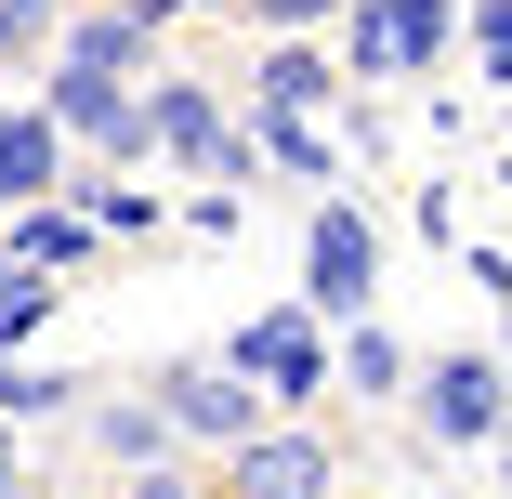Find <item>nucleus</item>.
<instances>
[{
  "label": "nucleus",
  "instance_id": "bb28decb",
  "mask_svg": "<svg viewBox=\"0 0 512 499\" xmlns=\"http://www.w3.org/2000/svg\"><path fill=\"white\" fill-rule=\"evenodd\" d=\"M329 499H342V486H329Z\"/></svg>",
  "mask_w": 512,
  "mask_h": 499
},
{
  "label": "nucleus",
  "instance_id": "f8f14e48",
  "mask_svg": "<svg viewBox=\"0 0 512 499\" xmlns=\"http://www.w3.org/2000/svg\"><path fill=\"white\" fill-rule=\"evenodd\" d=\"M92 447H106V460H119V473H145V460H171V447H184V434H171V421H158V394H119V408H106V421H92Z\"/></svg>",
  "mask_w": 512,
  "mask_h": 499
},
{
  "label": "nucleus",
  "instance_id": "393cba45",
  "mask_svg": "<svg viewBox=\"0 0 512 499\" xmlns=\"http://www.w3.org/2000/svg\"><path fill=\"white\" fill-rule=\"evenodd\" d=\"M499 473H512V434H499Z\"/></svg>",
  "mask_w": 512,
  "mask_h": 499
},
{
  "label": "nucleus",
  "instance_id": "39448f33",
  "mask_svg": "<svg viewBox=\"0 0 512 499\" xmlns=\"http://www.w3.org/2000/svg\"><path fill=\"white\" fill-rule=\"evenodd\" d=\"M407 394H421V434H434V447H499V434H512L499 355H434V368L407 381Z\"/></svg>",
  "mask_w": 512,
  "mask_h": 499
},
{
  "label": "nucleus",
  "instance_id": "4468645a",
  "mask_svg": "<svg viewBox=\"0 0 512 499\" xmlns=\"http://www.w3.org/2000/svg\"><path fill=\"white\" fill-rule=\"evenodd\" d=\"M250 145H263V171H289V184H342V145L302 132V119H250Z\"/></svg>",
  "mask_w": 512,
  "mask_h": 499
},
{
  "label": "nucleus",
  "instance_id": "412c9836",
  "mask_svg": "<svg viewBox=\"0 0 512 499\" xmlns=\"http://www.w3.org/2000/svg\"><path fill=\"white\" fill-rule=\"evenodd\" d=\"M132 499H197V486H184L171 460H145V473H132Z\"/></svg>",
  "mask_w": 512,
  "mask_h": 499
},
{
  "label": "nucleus",
  "instance_id": "20e7f679",
  "mask_svg": "<svg viewBox=\"0 0 512 499\" xmlns=\"http://www.w3.org/2000/svg\"><path fill=\"white\" fill-rule=\"evenodd\" d=\"M40 119L66 132V145H92V158H145V106H132V79H92V66H40Z\"/></svg>",
  "mask_w": 512,
  "mask_h": 499
},
{
  "label": "nucleus",
  "instance_id": "5701e85b",
  "mask_svg": "<svg viewBox=\"0 0 512 499\" xmlns=\"http://www.w3.org/2000/svg\"><path fill=\"white\" fill-rule=\"evenodd\" d=\"M0 486H14V421H0Z\"/></svg>",
  "mask_w": 512,
  "mask_h": 499
},
{
  "label": "nucleus",
  "instance_id": "2eb2a0df",
  "mask_svg": "<svg viewBox=\"0 0 512 499\" xmlns=\"http://www.w3.org/2000/svg\"><path fill=\"white\" fill-rule=\"evenodd\" d=\"M66 303V276H40V263H14V250H0V355H27V329Z\"/></svg>",
  "mask_w": 512,
  "mask_h": 499
},
{
  "label": "nucleus",
  "instance_id": "1a4fd4ad",
  "mask_svg": "<svg viewBox=\"0 0 512 499\" xmlns=\"http://www.w3.org/2000/svg\"><path fill=\"white\" fill-rule=\"evenodd\" d=\"M329 92H342V66H329L316 40H276V53L250 66V119H316Z\"/></svg>",
  "mask_w": 512,
  "mask_h": 499
},
{
  "label": "nucleus",
  "instance_id": "423d86ee",
  "mask_svg": "<svg viewBox=\"0 0 512 499\" xmlns=\"http://www.w3.org/2000/svg\"><path fill=\"white\" fill-rule=\"evenodd\" d=\"M329 486H342V460L316 421H263L250 447H224V499H329Z\"/></svg>",
  "mask_w": 512,
  "mask_h": 499
},
{
  "label": "nucleus",
  "instance_id": "0eeeda50",
  "mask_svg": "<svg viewBox=\"0 0 512 499\" xmlns=\"http://www.w3.org/2000/svg\"><path fill=\"white\" fill-rule=\"evenodd\" d=\"M158 421L197 434V447H250V434H263V394H250L224 355H184V368H158Z\"/></svg>",
  "mask_w": 512,
  "mask_h": 499
},
{
  "label": "nucleus",
  "instance_id": "a211bd4d",
  "mask_svg": "<svg viewBox=\"0 0 512 499\" xmlns=\"http://www.w3.org/2000/svg\"><path fill=\"white\" fill-rule=\"evenodd\" d=\"M460 40H473L486 92H512V0H473V14H460Z\"/></svg>",
  "mask_w": 512,
  "mask_h": 499
},
{
  "label": "nucleus",
  "instance_id": "ddd939ff",
  "mask_svg": "<svg viewBox=\"0 0 512 499\" xmlns=\"http://www.w3.org/2000/svg\"><path fill=\"white\" fill-rule=\"evenodd\" d=\"M92 250V224L66 211V197H27V211H14V263H40V276H66Z\"/></svg>",
  "mask_w": 512,
  "mask_h": 499
},
{
  "label": "nucleus",
  "instance_id": "9d476101",
  "mask_svg": "<svg viewBox=\"0 0 512 499\" xmlns=\"http://www.w3.org/2000/svg\"><path fill=\"white\" fill-rule=\"evenodd\" d=\"M145 14H132V0H92V14H66V40H53V66H92V79H132L145 66Z\"/></svg>",
  "mask_w": 512,
  "mask_h": 499
},
{
  "label": "nucleus",
  "instance_id": "b1692460",
  "mask_svg": "<svg viewBox=\"0 0 512 499\" xmlns=\"http://www.w3.org/2000/svg\"><path fill=\"white\" fill-rule=\"evenodd\" d=\"M0 499H27V473H14V486H0Z\"/></svg>",
  "mask_w": 512,
  "mask_h": 499
},
{
  "label": "nucleus",
  "instance_id": "aec40b11",
  "mask_svg": "<svg viewBox=\"0 0 512 499\" xmlns=\"http://www.w3.org/2000/svg\"><path fill=\"white\" fill-rule=\"evenodd\" d=\"M250 14H263V27H276V40H316V27H329V14H342V0H250Z\"/></svg>",
  "mask_w": 512,
  "mask_h": 499
},
{
  "label": "nucleus",
  "instance_id": "6ab92c4d",
  "mask_svg": "<svg viewBox=\"0 0 512 499\" xmlns=\"http://www.w3.org/2000/svg\"><path fill=\"white\" fill-rule=\"evenodd\" d=\"M184 224H197V237H237V224H250V197H237V184H197V197H184Z\"/></svg>",
  "mask_w": 512,
  "mask_h": 499
},
{
  "label": "nucleus",
  "instance_id": "f3484780",
  "mask_svg": "<svg viewBox=\"0 0 512 499\" xmlns=\"http://www.w3.org/2000/svg\"><path fill=\"white\" fill-rule=\"evenodd\" d=\"M53 40H66V0H0V66H27Z\"/></svg>",
  "mask_w": 512,
  "mask_h": 499
},
{
  "label": "nucleus",
  "instance_id": "9b49d317",
  "mask_svg": "<svg viewBox=\"0 0 512 499\" xmlns=\"http://www.w3.org/2000/svg\"><path fill=\"white\" fill-rule=\"evenodd\" d=\"M92 381H66V368H27V355H0V421L14 434H40V421H66Z\"/></svg>",
  "mask_w": 512,
  "mask_h": 499
},
{
  "label": "nucleus",
  "instance_id": "4be33fe9",
  "mask_svg": "<svg viewBox=\"0 0 512 499\" xmlns=\"http://www.w3.org/2000/svg\"><path fill=\"white\" fill-rule=\"evenodd\" d=\"M132 14H145V27H184V14H211V0H132Z\"/></svg>",
  "mask_w": 512,
  "mask_h": 499
},
{
  "label": "nucleus",
  "instance_id": "7ed1b4c3",
  "mask_svg": "<svg viewBox=\"0 0 512 499\" xmlns=\"http://www.w3.org/2000/svg\"><path fill=\"white\" fill-rule=\"evenodd\" d=\"M224 368L263 394V408H316V394H329V329L302 316V303H263V316L224 329Z\"/></svg>",
  "mask_w": 512,
  "mask_h": 499
},
{
  "label": "nucleus",
  "instance_id": "a878e982",
  "mask_svg": "<svg viewBox=\"0 0 512 499\" xmlns=\"http://www.w3.org/2000/svg\"><path fill=\"white\" fill-rule=\"evenodd\" d=\"M197 499H224V486H197Z\"/></svg>",
  "mask_w": 512,
  "mask_h": 499
},
{
  "label": "nucleus",
  "instance_id": "f257e3e1",
  "mask_svg": "<svg viewBox=\"0 0 512 499\" xmlns=\"http://www.w3.org/2000/svg\"><path fill=\"white\" fill-rule=\"evenodd\" d=\"M447 27H460V0H342V92H394V79H434V53H447Z\"/></svg>",
  "mask_w": 512,
  "mask_h": 499
},
{
  "label": "nucleus",
  "instance_id": "dca6fc26",
  "mask_svg": "<svg viewBox=\"0 0 512 499\" xmlns=\"http://www.w3.org/2000/svg\"><path fill=\"white\" fill-rule=\"evenodd\" d=\"M329 381H355V394H407V342L355 316V329H342V355H329Z\"/></svg>",
  "mask_w": 512,
  "mask_h": 499
},
{
  "label": "nucleus",
  "instance_id": "6e6552de",
  "mask_svg": "<svg viewBox=\"0 0 512 499\" xmlns=\"http://www.w3.org/2000/svg\"><path fill=\"white\" fill-rule=\"evenodd\" d=\"M27 197H66V132L40 106H0V211H27Z\"/></svg>",
  "mask_w": 512,
  "mask_h": 499
},
{
  "label": "nucleus",
  "instance_id": "f03ea898",
  "mask_svg": "<svg viewBox=\"0 0 512 499\" xmlns=\"http://www.w3.org/2000/svg\"><path fill=\"white\" fill-rule=\"evenodd\" d=\"M368 303H381V224L355 211V197H316V224H302V316L355 329Z\"/></svg>",
  "mask_w": 512,
  "mask_h": 499
}]
</instances>
